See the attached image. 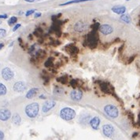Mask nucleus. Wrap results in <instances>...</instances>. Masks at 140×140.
I'll return each instance as SVG.
<instances>
[{
  "instance_id": "f3484780",
  "label": "nucleus",
  "mask_w": 140,
  "mask_h": 140,
  "mask_svg": "<svg viewBox=\"0 0 140 140\" xmlns=\"http://www.w3.org/2000/svg\"><path fill=\"white\" fill-rule=\"evenodd\" d=\"M38 92H39V89L38 88H31L26 94V98H28V99H31V98H34L37 94Z\"/></svg>"
},
{
  "instance_id": "4468645a",
  "label": "nucleus",
  "mask_w": 140,
  "mask_h": 140,
  "mask_svg": "<svg viewBox=\"0 0 140 140\" xmlns=\"http://www.w3.org/2000/svg\"><path fill=\"white\" fill-rule=\"evenodd\" d=\"M70 97L73 101H80L82 97H83V93L82 91L79 90H74L71 92L70 94Z\"/></svg>"
},
{
  "instance_id": "cd10ccee",
  "label": "nucleus",
  "mask_w": 140,
  "mask_h": 140,
  "mask_svg": "<svg viewBox=\"0 0 140 140\" xmlns=\"http://www.w3.org/2000/svg\"><path fill=\"white\" fill-rule=\"evenodd\" d=\"M99 27H100V24H99L98 23H95V24H92V25L90 26V28H91L92 30H94V31H97V30L99 28Z\"/></svg>"
},
{
  "instance_id": "6e6552de",
  "label": "nucleus",
  "mask_w": 140,
  "mask_h": 140,
  "mask_svg": "<svg viewBox=\"0 0 140 140\" xmlns=\"http://www.w3.org/2000/svg\"><path fill=\"white\" fill-rule=\"evenodd\" d=\"M88 28V24L83 21H78L74 24V30L78 32H83L84 31H87Z\"/></svg>"
},
{
  "instance_id": "58836bf2",
  "label": "nucleus",
  "mask_w": 140,
  "mask_h": 140,
  "mask_svg": "<svg viewBox=\"0 0 140 140\" xmlns=\"http://www.w3.org/2000/svg\"><path fill=\"white\" fill-rule=\"evenodd\" d=\"M3 46H4V44H3V43H0V50H1Z\"/></svg>"
},
{
  "instance_id": "7ed1b4c3",
  "label": "nucleus",
  "mask_w": 140,
  "mask_h": 140,
  "mask_svg": "<svg viewBox=\"0 0 140 140\" xmlns=\"http://www.w3.org/2000/svg\"><path fill=\"white\" fill-rule=\"evenodd\" d=\"M76 116V112L71 108H63L60 112V116L61 119L64 120H72Z\"/></svg>"
},
{
  "instance_id": "473e14b6",
  "label": "nucleus",
  "mask_w": 140,
  "mask_h": 140,
  "mask_svg": "<svg viewBox=\"0 0 140 140\" xmlns=\"http://www.w3.org/2000/svg\"><path fill=\"white\" fill-rule=\"evenodd\" d=\"M4 136H5V135H4V133H3L2 131H0V140H1V139H3V138H4Z\"/></svg>"
},
{
  "instance_id": "72a5a7b5",
  "label": "nucleus",
  "mask_w": 140,
  "mask_h": 140,
  "mask_svg": "<svg viewBox=\"0 0 140 140\" xmlns=\"http://www.w3.org/2000/svg\"><path fill=\"white\" fill-rule=\"evenodd\" d=\"M123 47H124V45H122L120 48H119V53H121V52L123 51Z\"/></svg>"
},
{
  "instance_id": "dca6fc26",
  "label": "nucleus",
  "mask_w": 140,
  "mask_h": 140,
  "mask_svg": "<svg viewBox=\"0 0 140 140\" xmlns=\"http://www.w3.org/2000/svg\"><path fill=\"white\" fill-rule=\"evenodd\" d=\"M112 11L116 14H123L126 12V7L123 6H116L112 8Z\"/></svg>"
},
{
  "instance_id": "1a4fd4ad",
  "label": "nucleus",
  "mask_w": 140,
  "mask_h": 140,
  "mask_svg": "<svg viewBox=\"0 0 140 140\" xmlns=\"http://www.w3.org/2000/svg\"><path fill=\"white\" fill-rule=\"evenodd\" d=\"M98 30L103 34V35H109L113 31V28L112 26H110L109 24H101L100 25Z\"/></svg>"
},
{
  "instance_id": "9b49d317",
  "label": "nucleus",
  "mask_w": 140,
  "mask_h": 140,
  "mask_svg": "<svg viewBox=\"0 0 140 140\" xmlns=\"http://www.w3.org/2000/svg\"><path fill=\"white\" fill-rule=\"evenodd\" d=\"M13 90L16 92H23L26 90V84L23 81H18L14 83L13 85Z\"/></svg>"
},
{
  "instance_id": "c9c22d12",
  "label": "nucleus",
  "mask_w": 140,
  "mask_h": 140,
  "mask_svg": "<svg viewBox=\"0 0 140 140\" xmlns=\"http://www.w3.org/2000/svg\"><path fill=\"white\" fill-rule=\"evenodd\" d=\"M0 18H2V19H6V18H7V15H6V14L0 15Z\"/></svg>"
},
{
  "instance_id": "f704fd0d",
  "label": "nucleus",
  "mask_w": 140,
  "mask_h": 140,
  "mask_svg": "<svg viewBox=\"0 0 140 140\" xmlns=\"http://www.w3.org/2000/svg\"><path fill=\"white\" fill-rule=\"evenodd\" d=\"M41 16V13H36L35 14V18H37V17H39Z\"/></svg>"
},
{
  "instance_id": "20e7f679",
  "label": "nucleus",
  "mask_w": 140,
  "mask_h": 140,
  "mask_svg": "<svg viewBox=\"0 0 140 140\" xmlns=\"http://www.w3.org/2000/svg\"><path fill=\"white\" fill-rule=\"evenodd\" d=\"M105 112L112 118H116L119 115V111L117 108L113 105H107L104 107Z\"/></svg>"
},
{
  "instance_id": "79ce46f5",
  "label": "nucleus",
  "mask_w": 140,
  "mask_h": 140,
  "mask_svg": "<svg viewBox=\"0 0 140 140\" xmlns=\"http://www.w3.org/2000/svg\"><path fill=\"white\" fill-rule=\"evenodd\" d=\"M126 1H129V0H126Z\"/></svg>"
},
{
  "instance_id": "4c0bfd02",
  "label": "nucleus",
  "mask_w": 140,
  "mask_h": 140,
  "mask_svg": "<svg viewBox=\"0 0 140 140\" xmlns=\"http://www.w3.org/2000/svg\"><path fill=\"white\" fill-rule=\"evenodd\" d=\"M138 134V132H134V133L132 134V138H135Z\"/></svg>"
},
{
  "instance_id": "5701e85b",
  "label": "nucleus",
  "mask_w": 140,
  "mask_h": 140,
  "mask_svg": "<svg viewBox=\"0 0 140 140\" xmlns=\"http://www.w3.org/2000/svg\"><path fill=\"white\" fill-rule=\"evenodd\" d=\"M17 18L16 17H11L8 20V24L9 25H13L15 23H17Z\"/></svg>"
},
{
  "instance_id": "a19ab883",
  "label": "nucleus",
  "mask_w": 140,
  "mask_h": 140,
  "mask_svg": "<svg viewBox=\"0 0 140 140\" xmlns=\"http://www.w3.org/2000/svg\"><path fill=\"white\" fill-rule=\"evenodd\" d=\"M2 24V21H1V20H0V24Z\"/></svg>"
},
{
  "instance_id": "e433bc0d",
  "label": "nucleus",
  "mask_w": 140,
  "mask_h": 140,
  "mask_svg": "<svg viewBox=\"0 0 140 140\" xmlns=\"http://www.w3.org/2000/svg\"><path fill=\"white\" fill-rule=\"evenodd\" d=\"M25 2H36V1H39V0H24Z\"/></svg>"
},
{
  "instance_id": "c85d7f7f",
  "label": "nucleus",
  "mask_w": 140,
  "mask_h": 140,
  "mask_svg": "<svg viewBox=\"0 0 140 140\" xmlns=\"http://www.w3.org/2000/svg\"><path fill=\"white\" fill-rule=\"evenodd\" d=\"M6 35V31L3 28H0V38L5 37Z\"/></svg>"
},
{
  "instance_id": "b1692460",
  "label": "nucleus",
  "mask_w": 140,
  "mask_h": 140,
  "mask_svg": "<svg viewBox=\"0 0 140 140\" xmlns=\"http://www.w3.org/2000/svg\"><path fill=\"white\" fill-rule=\"evenodd\" d=\"M44 65L46 67V68H50L52 65H53V58H51V57H50L46 62H45V64H44Z\"/></svg>"
},
{
  "instance_id": "9d476101",
  "label": "nucleus",
  "mask_w": 140,
  "mask_h": 140,
  "mask_svg": "<svg viewBox=\"0 0 140 140\" xmlns=\"http://www.w3.org/2000/svg\"><path fill=\"white\" fill-rule=\"evenodd\" d=\"M11 116V112L6 109H0V120L2 121H6L8 120Z\"/></svg>"
},
{
  "instance_id": "ddd939ff",
  "label": "nucleus",
  "mask_w": 140,
  "mask_h": 140,
  "mask_svg": "<svg viewBox=\"0 0 140 140\" xmlns=\"http://www.w3.org/2000/svg\"><path fill=\"white\" fill-rule=\"evenodd\" d=\"M65 50L70 55H76L79 52V48L74 44H69L65 46Z\"/></svg>"
},
{
  "instance_id": "a878e982",
  "label": "nucleus",
  "mask_w": 140,
  "mask_h": 140,
  "mask_svg": "<svg viewBox=\"0 0 140 140\" xmlns=\"http://www.w3.org/2000/svg\"><path fill=\"white\" fill-rule=\"evenodd\" d=\"M127 115L128 119H129L132 123H134V114H133L131 112H127Z\"/></svg>"
},
{
  "instance_id": "423d86ee",
  "label": "nucleus",
  "mask_w": 140,
  "mask_h": 140,
  "mask_svg": "<svg viewBox=\"0 0 140 140\" xmlns=\"http://www.w3.org/2000/svg\"><path fill=\"white\" fill-rule=\"evenodd\" d=\"M2 76L5 80L9 81V80H11L13 78L14 73L9 68L6 67V68H4L2 70Z\"/></svg>"
},
{
  "instance_id": "a211bd4d",
  "label": "nucleus",
  "mask_w": 140,
  "mask_h": 140,
  "mask_svg": "<svg viewBox=\"0 0 140 140\" xmlns=\"http://www.w3.org/2000/svg\"><path fill=\"white\" fill-rule=\"evenodd\" d=\"M12 121H13V123L14 124H16V125H19V124L20 123V122H21V118H20V115L17 114V113L14 114L13 116Z\"/></svg>"
},
{
  "instance_id": "7c9ffc66",
  "label": "nucleus",
  "mask_w": 140,
  "mask_h": 140,
  "mask_svg": "<svg viewBox=\"0 0 140 140\" xmlns=\"http://www.w3.org/2000/svg\"><path fill=\"white\" fill-rule=\"evenodd\" d=\"M134 58H135V55H133V56L130 57V58H129L128 61H127V64H131V63L134 60Z\"/></svg>"
},
{
  "instance_id": "f03ea898",
  "label": "nucleus",
  "mask_w": 140,
  "mask_h": 140,
  "mask_svg": "<svg viewBox=\"0 0 140 140\" xmlns=\"http://www.w3.org/2000/svg\"><path fill=\"white\" fill-rule=\"evenodd\" d=\"M98 40V37L97 35V31L91 30L90 31V33L87 35L86 43H87V46L90 49H94L97 46Z\"/></svg>"
},
{
  "instance_id": "0eeeda50",
  "label": "nucleus",
  "mask_w": 140,
  "mask_h": 140,
  "mask_svg": "<svg viewBox=\"0 0 140 140\" xmlns=\"http://www.w3.org/2000/svg\"><path fill=\"white\" fill-rule=\"evenodd\" d=\"M102 131L103 134L108 138H112L114 134V127L110 124H105L102 127Z\"/></svg>"
},
{
  "instance_id": "f8f14e48",
  "label": "nucleus",
  "mask_w": 140,
  "mask_h": 140,
  "mask_svg": "<svg viewBox=\"0 0 140 140\" xmlns=\"http://www.w3.org/2000/svg\"><path fill=\"white\" fill-rule=\"evenodd\" d=\"M56 105V101L53 100H50V101H46L42 106V112H47L48 111H50L51 109H53Z\"/></svg>"
},
{
  "instance_id": "bb28decb",
  "label": "nucleus",
  "mask_w": 140,
  "mask_h": 140,
  "mask_svg": "<svg viewBox=\"0 0 140 140\" xmlns=\"http://www.w3.org/2000/svg\"><path fill=\"white\" fill-rule=\"evenodd\" d=\"M70 84H71V86H72L73 88H76V87H79V85L78 84V80H76V79H72V80L70 82Z\"/></svg>"
},
{
  "instance_id": "f257e3e1",
  "label": "nucleus",
  "mask_w": 140,
  "mask_h": 140,
  "mask_svg": "<svg viewBox=\"0 0 140 140\" xmlns=\"http://www.w3.org/2000/svg\"><path fill=\"white\" fill-rule=\"evenodd\" d=\"M39 111V105L36 102L31 103L28 105L25 108V112L27 116L30 118H35L38 115Z\"/></svg>"
},
{
  "instance_id": "39448f33",
  "label": "nucleus",
  "mask_w": 140,
  "mask_h": 140,
  "mask_svg": "<svg viewBox=\"0 0 140 140\" xmlns=\"http://www.w3.org/2000/svg\"><path fill=\"white\" fill-rule=\"evenodd\" d=\"M100 88L102 92L107 94H112L114 92V88L107 82H100Z\"/></svg>"
},
{
  "instance_id": "393cba45",
  "label": "nucleus",
  "mask_w": 140,
  "mask_h": 140,
  "mask_svg": "<svg viewBox=\"0 0 140 140\" xmlns=\"http://www.w3.org/2000/svg\"><path fill=\"white\" fill-rule=\"evenodd\" d=\"M63 91H64V90L60 88L59 87H56L53 90V93L56 94H61L63 93Z\"/></svg>"
},
{
  "instance_id": "6ab92c4d",
  "label": "nucleus",
  "mask_w": 140,
  "mask_h": 140,
  "mask_svg": "<svg viewBox=\"0 0 140 140\" xmlns=\"http://www.w3.org/2000/svg\"><path fill=\"white\" fill-rule=\"evenodd\" d=\"M87 1H94V0H72V1H69V2H64L63 4H61V6H66V5H69V4L79 3V2H87Z\"/></svg>"
},
{
  "instance_id": "c756f323",
  "label": "nucleus",
  "mask_w": 140,
  "mask_h": 140,
  "mask_svg": "<svg viewBox=\"0 0 140 140\" xmlns=\"http://www.w3.org/2000/svg\"><path fill=\"white\" fill-rule=\"evenodd\" d=\"M35 11V9H30V10H28V11L26 12L25 15H26L27 17H28V16H30L31 14H32Z\"/></svg>"
},
{
  "instance_id": "ea45409f",
  "label": "nucleus",
  "mask_w": 140,
  "mask_h": 140,
  "mask_svg": "<svg viewBox=\"0 0 140 140\" xmlns=\"http://www.w3.org/2000/svg\"><path fill=\"white\" fill-rule=\"evenodd\" d=\"M39 98H44V99L46 98V97H45V96H43V95H41V96H40Z\"/></svg>"
},
{
  "instance_id": "4be33fe9",
  "label": "nucleus",
  "mask_w": 140,
  "mask_h": 140,
  "mask_svg": "<svg viewBox=\"0 0 140 140\" xmlns=\"http://www.w3.org/2000/svg\"><path fill=\"white\" fill-rule=\"evenodd\" d=\"M57 82H60L61 83H66L67 81H68V76L66 75L64 76H60L59 78H57Z\"/></svg>"
},
{
  "instance_id": "2f4dec72",
  "label": "nucleus",
  "mask_w": 140,
  "mask_h": 140,
  "mask_svg": "<svg viewBox=\"0 0 140 140\" xmlns=\"http://www.w3.org/2000/svg\"><path fill=\"white\" fill-rule=\"evenodd\" d=\"M20 27V24H16V25L14 26V28H13V31H16L17 29H18Z\"/></svg>"
},
{
  "instance_id": "aec40b11",
  "label": "nucleus",
  "mask_w": 140,
  "mask_h": 140,
  "mask_svg": "<svg viewBox=\"0 0 140 140\" xmlns=\"http://www.w3.org/2000/svg\"><path fill=\"white\" fill-rule=\"evenodd\" d=\"M120 20L127 24H129L131 22V17L128 14H123L121 17H120Z\"/></svg>"
},
{
  "instance_id": "2eb2a0df",
  "label": "nucleus",
  "mask_w": 140,
  "mask_h": 140,
  "mask_svg": "<svg viewBox=\"0 0 140 140\" xmlns=\"http://www.w3.org/2000/svg\"><path fill=\"white\" fill-rule=\"evenodd\" d=\"M99 123H100V119L98 116H94L90 120V124L91 126V127L94 130H98V127H99Z\"/></svg>"
},
{
  "instance_id": "412c9836",
  "label": "nucleus",
  "mask_w": 140,
  "mask_h": 140,
  "mask_svg": "<svg viewBox=\"0 0 140 140\" xmlns=\"http://www.w3.org/2000/svg\"><path fill=\"white\" fill-rule=\"evenodd\" d=\"M6 92H7L6 87L3 83H0V96L5 95V94H6Z\"/></svg>"
}]
</instances>
